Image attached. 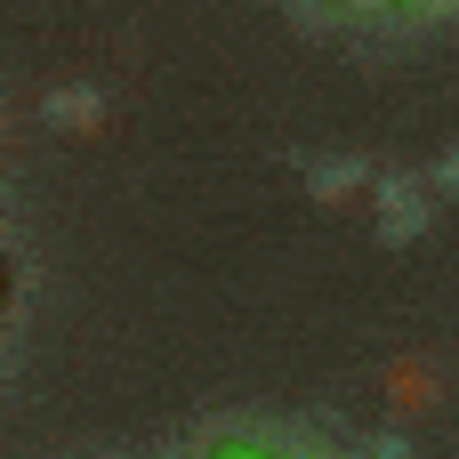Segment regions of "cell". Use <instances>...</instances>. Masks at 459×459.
I'll use <instances>...</instances> for the list:
<instances>
[{"label":"cell","mask_w":459,"mask_h":459,"mask_svg":"<svg viewBox=\"0 0 459 459\" xmlns=\"http://www.w3.org/2000/svg\"><path fill=\"white\" fill-rule=\"evenodd\" d=\"M202 459H307V452H274V444H250V436H210Z\"/></svg>","instance_id":"6da1fadb"},{"label":"cell","mask_w":459,"mask_h":459,"mask_svg":"<svg viewBox=\"0 0 459 459\" xmlns=\"http://www.w3.org/2000/svg\"><path fill=\"white\" fill-rule=\"evenodd\" d=\"M8 299H16V258L0 250V315H8Z\"/></svg>","instance_id":"7a4b0ae2"}]
</instances>
